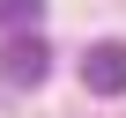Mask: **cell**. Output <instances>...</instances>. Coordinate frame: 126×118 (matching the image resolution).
<instances>
[{"label": "cell", "instance_id": "obj_1", "mask_svg": "<svg viewBox=\"0 0 126 118\" xmlns=\"http://www.w3.org/2000/svg\"><path fill=\"white\" fill-rule=\"evenodd\" d=\"M0 74H8L15 89H37V81L52 74V44H45L37 30H8V44H0Z\"/></svg>", "mask_w": 126, "mask_h": 118}, {"label": "cell", "instance_id": "obj_3", "mask_svg": "<svg viewBox=\"0 0 126 118\" xmlns=\"http://www.w3.org/2000/svg\"><path fill=\"white\" fill-rule=\"evenodd\" d=\"M45 0H0V30H37Z\"/></svg>", "mask_w": 126, "mask_h": 118}, {"label": "cell", "instance_id": "obj_2", "mask_svg": "<svg viewBox=\"0 0 126 118\" xmlns=\"http://www.w3.org/2000/svg\"><path fill=\"white\" fill-rule=\"evenodd\" d=\"M82 81L96 96H126V44H89L82 52Z\"/></svg>", "mask_w": 126, "mask_h": 118}]
</instances>
